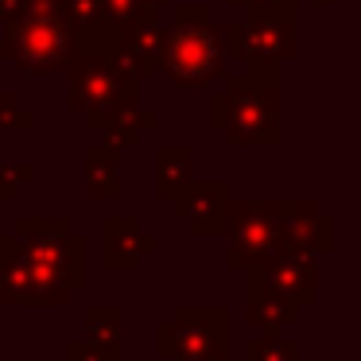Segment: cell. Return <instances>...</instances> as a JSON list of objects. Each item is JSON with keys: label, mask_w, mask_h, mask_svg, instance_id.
Masks as SVG:
<instances>
[{"label": "cell", "mask_w": 361, "mask_h": 361, "mask_svg": "<svg viewBox=\"0 0 361 361\" xmlns=\"http://www.w3.org/2000/svg\"><path fill=\"white\" fill-rule=\"evenodd\" d=\"M283 66H245L210 86L206 125L226 136L229 148H280L283 144Z\"/></svg>", "instance_id": "1"}, {"label": "cell", "mask_w": 361, "mask_h": 361, "mask_svg": "<svg viewBox=\"0 0 361 361\" xmlns=\"http://www.w3.org/2000/svg\"><path fill=\"white\" fill-rule=\"evenodd\" d=\"M167 20V47L159 59V78L179 90H210L229 74V55L221 39V24L206 4H179L175 0Z\"/></svg>", "instance_id": "2"}, {"label": "cell", "mask_w": 361, "mask_h": 361, "mask_svg": "<svg viewBox=\"0 0 361 361\" xmlns=\"http://www.w3.org/2000/svg\"><path fill=\"white\" fill-rule=\"evenodd\" d=\"M0 32V59L12 63L27 78H47V74H63L71 59L78 55L74 39L78 27L66 20V12L55 16H20L4 20Z\"/></svg>", "instance_id": "3"}, {"label": "cell", "mask_w": 361, "mask_h": 361, "mask_svg": "<svg viewBox=\"0 0 361 361\" xmlns=\"http://www.w3.org/2000/svg\"><path fill=\"white\" fill-rule=\"evenodd\" d=\"M159 361H229V314L218 303H179L156 326Z\"/></svg>", "instance_id": "4"}, {"label": "cell", "mask_w": 361, "mask_h": 361, "mask_svg": "<svg viewBox=\"0 0 361 361\" xmlns=\"http://www.w3.org/2000/svg\"><path fill=\"white\" fill-rule=\"evenodd\" d=\"M66 109L71 113H105L113 105L140 102V78L117 55H74L66 66Z\"/></svg>", "instance_id": "5"}, {"label": "cell", "mask_w": 361, "mask_h": 361, "mask_svg": "<svg viewBox=\"0 0 361 361\" xmlns=\"http://www.w3.org/2000/svg\"><path fill=\"white\" fill-rule=\"evenodd\" d=\"M12 233L20 237L24 252L43 264L47 272H55L71 291H82L90 280V245L82 233H74L66 218H16Z\"/></svg>", "instance_id": "6"}, {"label": "cell", "mask_w": 361, "mask_h": 361, "mask_svg": "<svg viewBox=\"0 0 361 361\" xmlns=\"http://www.w3.org/2000/svg\"><path fill=\"white\" fill-rule=\"evenodd\" d=\"M71 295L74 291L55 272L27 257L12 229L0 233V307H63L71 303Z\"/></svg>", "instance_id": "7"}, {"label": "cell", "mask_w": 361, "mask_h": 361, "mask_svg": "<svg viewBox=\"0 0 361 361\" xmlns=\"http://www.w3.org/2000/svg\"><path fill=\"white\" fill-rule=\"evenodd\" d=\"M226 264L233 272L260 268L268 257L280 252L276 237V210L272 198H229V218H226Z\"/></svg>", "instance_id": "8"}, {"label": "cell", "mask_w": 361, "mask_h": 361, "mask_svg": "<svg viewBox=\"0 0 361 361\" xmlns=\"http://www.w3.org/2000/svg\"><path fill=\"white\" fill-rule=\"evenodd\" d=\"M241 27V66H283L299 55V0H276L264 8H245Z\"/></svg>", "instance_id": "9"}, {"label": "cell", "mask_w": 361, "mask_h": 361, "mask_svg": "<svg viewBox=\"0 0 361 361\" xmlns=\"http://www.w3.org/2000/svg\"><path fill=\"white\" fill-rule=\"evenodd\" d=\"M272 210L283 252H303V257L319 260L334 249V221L319 214L311 198H272Z\"/></svg>", "instance_id": "10"}, {"label": "cell", "mask_w": 361, "mask_h": 361, "mask_svg": "<svg viewBox=\"0 0 361 361\" xmlns=\"http://www.w3.org/2000/svg\"><path fill=\"white\" fill-rule=\"evenodd\" d=\"M167 47V27L159 12H133L117 24V59L136 74V78H156L159 59Z\"/></svg>", "instance_id": "11"}, {"label": "cell", "mask_w": 361, "mask_h": 361, "mask_svg": "<svg viewBox=\"0 0 361 361\" xmlns=\"http://www.w3.org/2000/svg\"><path fill=\"white\" fill-rule=\"evenodd\" d=\"M229 183L221 179H195L183 190L171 206V214L179 221H187L195 237H221L226 233V218H229Z\"/></svg>", "instance_id": "12"}, {"label": "cell", "mask_w": 361, "mask_h": 361, "mask_svg": "<svg viewBox=\"0 0 361 361\" xmlns=\"http://www.w3.org/2000/svg\"><path fill=\"white\" fill-rule=\"evenodd\" d=\"M249 272H257L268 288L280 291L283 299H291L299 311L319 299V268H314V257H303V252H283L280 249L276 257H268L260 268H249Z\"/></svg>", "instance_id": "13"}, {"label": "cell", "mask_w": 361, "mask_h": 361, "mask_svg": "<svg viewBox=\"0 0 361 361\" xmlns=\"http://www.w3.org/2000/svg\"><path fill=\"white\" fill-rule=\"evenodd\" d=\"M102 237H105V260L102 264L109 272H136L144 264V257L159 249L156 233L140 226V218H128V214H113L102 221Z\"/></svg>", "instance_id": "14"}, {"label": "cell", "mask_w": 361, "mask_h": 361, "mask_svg": "<svg viewBox=\"0 0 361 361\" xmlns=\"http://www.w3.org/2000/svg\"><path fill=\"white\" fill-rule=\"evenodd\" d=\"M86 128H90V133H102L105 144L128 152V148L140 144L144 133H156L159 117L152 109H140V102H136V105H113V109H105V113H90Z\"/></svg>", "instance_id": "15"}, {"label": "cell", "mask_w": 361, "mask_h": 361, "mask_svg": "<svg viewBox=\"0 0 361 361\" xmlns=\"http://www.w3.org/2000/svg\"><path fill=\"white\" fill-rule=\"evenodd\" d=\"M245 322L260 330H288L299 322V307L272 291L257 272H245Z\"/></svg>", "instance_id": "16"}, {"label": "cell", "mask_w": 361, "mask_h": 361, "mask_svg": "<svg viewBox=\"0 0 361 361\" xmlns=\"http://www.w3.org/2000/svg\"><path fill=\"white\" fill-rule=\"evenodd\" d=\"M121 156L125 152L113 144H90L82 156V175H86V198L90 202H117L121 198Z\"/></svg>", "instance_id": "17"}, {"label": "cell", "mask_w": 361, "mask_h": 361, "mask_svg": "<svg viewBox=\"0 0 361 361\" xmlns=\"http://www.w3.org/2000/svg\"><path fill=\"white\" fill-rule=\"evenodd\" d=\"M195 183V152L187 144H159L156 148V198L175 202Z\"/></svg>", "instance_id": "18"}, {"label": "cell", "mask_w": 361, "mask_h": 361, "mask_svg": "<svg viewBox=\"0 0 361 361\" xmlns=\"http://www.w3.org/2000/svg\"><path fill=\"white\" fill-rule=\"evenodd\" d=\"M82 326H86V338L97 350H105L109 357H121V350H125V314H121L117 303H90Z\"/></svg>", "instance_id": "19"}, {"label": "cell", "mask_w": 361, "mask_h": 361, "mask_svg": "<svg viewBox=\"0 0 361 361\" xmlns=\"http://www.w3.org/2000/svg\"><path fill=\"white\" fill-rule=\"evenodd\" d=\"M245 361H303L295 338H283V330H264L260 338L245 342Z\"/></svg>", "instance_id": "20"}, {"label": "cell", "mask_w": 361, "mask_h": 361, "mask_svg": "<svg viewBox=\"0 0 361 361\" xmlns=\"http://www.w3.org/2000/svg\"><path fill=\"white\" fill-rule=\"evenodd\" d=\"M74 47H78V55H117V24L113 20L82 24Z\"/></svg>", "instance_id": "21"}, {"label": "cell", "mask_w": 361, "mask_h": 361, "mask_svg": "<svg viewBox=\"0 0 361 361\" xmlns=\"http://www.w3.org/2000/svg\"><path fill=\"white\" fill-rule=\"evenodd\" d=\"M0 128H16V133H32L35 113H27L16 102V94H0Z\"/></svg>", "instance_id": "22"}, {"label": "cell", "mask_w": 361, "mask_h": 361, "mask_svg": "<svg viewBox=\"0 0 361 361\" xmlns=\"http://www.w3.org/2000/svg\"><path fill=\"white\" fill-rule=\"evenodd\" d=\"M35 167L32 164H0V202H12L20 183H32Z\"/></svg>", "instance_id": "23"}, {"label": "cell", "mask_w": 361, "mask_h": 361, "mask_svg": "<svg viewBox=\"0 0 361 361\" xmlns=\"http://www.w3.org/2000/svg\"><path fill=\"white\" fill-rule=\"evenodd\" d=\"M63 12H66V20H71L74 27L94 24V20H105L102 0H63Z\"/></svg>", "instance_id": "24"}, {"label": "cell", "mask_w": 361, "mask_h": 361, "mask_svg": "<svg viewBox=\"0 0 361 361\" xmlns=\"http://www.w3.org/2000/svg\"><path fill=\"white\" fill-rule=\"evenodd\" d=\"M221 39H226L229 63H241L245 59V27H241V20H226V24H221Z\"/></svg>", "instance_id": "25"}, {"label": "cell", "mask_w": 361, "mask_h": 361, "mask_svg": "<svg viewBox=\"0 0 361 361\" xmlns=\"http://www.w3.org/2000/svg\"><path fill=\"white\" fill-rule=\"evenodd\" d=\"M66 361H121V357H109L90 338H74V342H66Z\"/></svg>", "instance_id": "26"}, {"label": "cell", "mask_w": 361, "mask_h": 361, "mask_svg": "<svg viewBox=\"0 0 361 361\" xmlns=\"http://www.w3.org/2000/svg\"><path fill=\"white\" fill-rule=\"evenodd\" d=\"M102 12H105V20L121 24V20H128L136 12V0H102Z\"/></svg>", "instance_id": "27"}, {"label": "cell", "mask_w": 361, "mask_h": 361, "mask_svg": "<svg viewBox=\"0 0 361 361\" xmlns=\"http://www.w3.org/2000/svg\"><path fill=\"white\" fill-rule=\"evenodd\" d=\"M175 0H136V12H164L171 8Z\"/></svg>", "instance_id": "28"}, {"label": "cell", "mask_w": 361, "mask_h": 361, "mask_svg": "<svg viewBox=\"0 0 361 361\" xmlns=\"http://www.w3.org/2000/svg\"><path fill=\"white\" fill-rule=\"evenodd\" d=\"M233 8H264V4H276V0H229Z\"/></svg>", "instance_id": "29"}, {"label": "cell", "mask_w": 361, "mask_h": 361, "mask_svg": "<svg viewBox=\"0 0 361 361\" xmlns=\"http://www.w3.org/2000/svg\"><path fill=\"white\" fill-rule=\"evenodd\" d=\"M299 4H319V8H330L334 0H299Z\"/></svg>", "instance_id": "30"}, {"label": "cell", "mask_w": 361, "mask_h": 361, "mask_svg": "<svg viewBox=\"0 0 361 361\" xmlns=\"http://www.w3.org/2000/svg\"><path fill=\"white\" fill-rule=\"evenodd\" d=\"M303 361H334V357H303Z\"/></svg>", "instance_id": "31"}]
</instances>
